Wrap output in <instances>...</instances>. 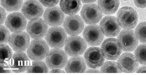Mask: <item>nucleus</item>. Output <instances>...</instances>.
<instances>
[{"label": "nucleus", "instance_id": "1", "mask_svg": "<svg viewBox=\"0 0 146 75\" xmlns=\"http://www.w3.org/2000/svg\"><path fill=\"white\" fill-rule=\"evenodd\" d=\"M117 17L120 26L125 29L135 28L138 22L139 17L137 12L130 7L121 8L118 12Z\"/></svg>", "mask_w": 146, "mask_h": 75}, {"label": "nucleus", "instance_id": "2", "mask_svg": "<svg viewBox=\"0 0 146 75\" xmlns=\"http://www.w3.org/2000/svg\"><path fill=\"white\" fill-rule=\"evenodd\" d=\"M49 52L48 45L41 39L32 40L27 49L29 58L33 60H41L44 59Z\"/></svg>", "mask_w": 146, "mask_h": 75}, {"label": "nucleus", "instance_id": "3", "mask_svg": "<svg viewBox=\"0 0 146 75\" xmlns=\"http://www.w3.org/2000/svg\"><path fill=\"white\" fill-rule=\"evenodd\" d=\"M47 43L53 48H62L65 45L67 40L65 31L59 27H54L50 28L45 36Z\"/></svg>", "mask_w": 146, "mask_h": 75}, {"label": "nucleus", "instance_id": "4", "mask_svg": "<svg viewBox=\"0 0 146 75\" xmlns=\"http://www.w3.org/2000/svg\"><path fill=\"white\" fill-rule=\"evenodd\" d=\"M87 44L82 37L78 36L69 37L65 44L66 53L70 56H78L86 51Z\"/></svg>", "mask_w": 146, "mask_h": 75}, {"label": "nucleus", "instance_id": "5", "mask_svg": "<svg viewBox=\"0 0 146 75\" xmlns=\"http://www.w3.org/2000/svg\"><path fill=\"white\" fill-rule=\"evenodd\" d=\"M68 57L63 50L54 48L51 50L46 56V64L50 69H61L67 63Z\"/></svg>", "mask_w": 146, "mask_h": 75}, {"label": "nucleus", "instance_id": "6", "mask_svg": "<svg viewBox=\"0 0 146 75\" xmlns=\"http://www.w3.org/2000/svg\"><path fill=\"white\" fill-rule=\"evenodd\" d=\"M102 50L108 60H117L122 52V49L118 40L114 38L105 40L102 45Z\"/></svg>", "mask_w": 146, "mask_h": 75}, {"label": "nucleus", "instance_id": "7", "mask_svg": "<svg viewBox=\"0 0 146 75\" xmlns=\"http://www.w3.org/2000/svg\"><path fill=\"white\" fill-rule=\"evenodd\" d=\"M30 43L29 35L27 33L23 31L12 34L8 42L11 48L17 52L26 51Z\"/></svg>", "mask_w": 146, "mask_h": 75}, {"label": "nucleus", "instance_id": "8", "mask_svg": "<svg viewBox=\"0 0 146 75\" xmlns=\"http://www.w3.org/2000/svg\"><path fill=\"white\" fill-rule=\"evenodd\" d=\"M84 58L88 66L94 69L101 67L105 61V56L102 50L96 47L88 48L84 53Z\"/></svg>", "mask_w": 146, "mask_h": 75}, {"label": "nucleus", "instance_id": "9", "mask_svg": "<svg viewBox=\"0 0 146 75\" xmlns=\"http://www.w3.org/2000/svg\"><path fill=\"white\" fill-rule=\"evenodd\" d=\"M47 23L42 19L38 18L30 21L27 24V31L31 38L42 39L47 32Z\"/></svg>", "mask_w": 146, "mask_h": 75}, {"label": "nucleus", "instance_id": "10", "mask_svg": "<svg viewBox=\"0 0 146 75\" xmlns=\"http://www.w3.org/2000/svg\"><path fill=\"white\" fill-rule=\"evenodd\" d=\"M81 15L83 20L88 24L98 23L103 16L102 12L100 8L93 4L84 6L81 11Z\"/></svg>", "mask_w": 146, "mask_h": 75}, {"label": "nucleus", "instance_id": "11", "mask_svg": "<svg viewBox=\"0 0 146 75\" xmlns=\"http://www.w3.org/2000/svg\"><path fill=\"white\" fill-rule=\"evenodd\" d=\"M122 49L124 51L131 52L134 50L139 43L138 40L133 30L125 29L121 31L118 37Z\"/></svg>", "mask_w": 146, "mask_h": 75}, {"label": "nucleus", "instance_id": "12", "mask_svg": "<svg viewBox=\"0 0 146 75\" xmlns=\"http://www.w3.org/2000/svg\"><path fill=\"white\" fill-rule=\"evenodd\" d=\"M27 24L26 18L21 13L14 12L9 14L6 19L5 24L9 31L14 33L23 31L26 28Z\"/></svg>", "mask_w": 146, "mask_h": 75}, {"label": "nucleus", "instance_id": "13", "mask_svg": "<svg viewBox=\"0 0 146 75\" xmlns=\"http://www.w3.org/2000/svg\"><path fill=\"white\" fill-rule=\"evenodd\" d=\"M83 35L85 41L92 46L100 45L104 38L103 33L98 25H92L86 27Z\"/></svg>", "mask_w": 146, "mask_h": 75}, {"label": "nucleus", "instance_id": "14", "mask_svg": "<svg viewBox=\"0 0 146 75\" xmlns=\"http://www.w3.org/2000/svg\"><path fill=\"white\" fill-rule=\"evenodd\" d=\"M29 58L28 55L23 52L14 53L9 62L12 71L21 73L27 71L30 64Z\"/></svg>", "mask_w": 146, "mask_h": 75}, {"label": "nucleus", "instance_id": "15", "mask_svg": "<svg viewBox=\"0 0 146 75\" xmlns=\"http://www.w3.org/2000/svg\"><path fill=\"white\" fill-rule=\"evenodd\" d=\"M43 11L42 5L37 0H28L23 4L21 9L24 16L30 20L39 18Z\"/></svg>", "mask_w": 146, "mask_h": 75}, {"label": "nucleus", "instance_id": "16", "mask_svg": "<svg viewBox=\"0 0 146 75\" xmlns=\"http://www.w3.org/2000/svg\"><path fill=\"white\" fill-rule=\"evenodd\" d=\"M118 66L122 72L131 73L136 71L139 66V62L135 56L131 53L123 54L118 60Z\"/></svg>", "mask_w": 146, "mask_h": 75}, {"label": "nucleus", "instance_id": "17", "mask_svg": "<svg viewBox=\"0 0 146 75\" xmlns=\"http://www.w3.org/2000/svg\"><path fill=\"white\" fill-rule=\"evenodd\" d=\"M100 26L103 34L108 37L117 36L121 29L116 18L112 16L104 17L100 22Z\"/></svg>", "mask_w": 146, "mask_h": 75}, {"label": "nucleus", "instance_id": "18", "mask_svg": "<svg viewBox=\"0 0 146 75\" xmlns=\"http://www.w3.org/2000/svg\"><path fill=\"white\" fill-rule=\"evenodd\" d=\"M84 27L83 21L79 16L72 15L67 17L64 23L65 31L68 35H76L80 34Z\"/></svg>", "mask_w": 146, "mask_h": 75}, {"label": "nucleus", "instance_id": "19", "mask_svg": "<svg viewBox=\"0 0 146 75\" xmlns=\"http://www.w3.org/2000/svg\"><path fill=\"white\" fill-rule=\"evenodd\" d=\"M63 12L58 7L48 8L45 11L44 18L46 23L50 25L56 27L60 26L65 19Z\"/></svg>", "mask_w": 146, "mask_h": 75}, {"label": "nucleus", "instance_id": "20", "mask_svg": "<svg viewBox=\"0 0 146 75\" xmlns=\"http://www.w3.org/2000/svg\"><path fill=\"white\" fill-rule=\"evenodd\" d=\"M86 69V62L82 57L79 56L70 58L67 62L65 67L67 73H84Z\"/></svg>", "mask_w": 146, "mask_h": 75}, {"label": "nucleus", "instance_id": "21", "mask_svg": "<svg viewBox=\"0 0 146 75\" xmlns=\"http://www.w3.org/2000/svg\"><path fill=\"white\" fill-rule=\"evenodd\" d=\"M60 6L64 13L72 15L77 13L79 11L82 4L80 0H61Z\"/></svg>", "mask_w": 146, "mask_h": 75}, {"label": "nucleus", "instance_id": "22", "mask_svg": "<svg viewBox=\"0 0 146 75\" xmlns=\"http://www.w3.org/2000/svg\"><path fill=\"white\" fill-rule=\"evenodd\" d=\"M99 7L103 13L107 15L114 14L119 5V0H98Z\"/></svg>", "mask_w": 146, "mask_h": 75}, {"label": "nucleus", "instance_id": "23", "mask_svg": "<svg viewBox=\"0 0 146 75\" xmlns=\"http://www.w3.org/2000/svg\"><path fill=\"white\" fill-rule=\"evenodd\" d=\"M28 73H48V69L44 62L41 60H34L30 64L27 70Z\"/></svg>", "mask_w": 146, "mask_h": 75}, {"label": "nucleus", "instance_id": "24", "mask_svg": "<svg viewBox=\"0 0 146 75\" xmlns=\"http://www.w3.org/2000/svg\"><path fill=\"white\" fill-rule=\"evenodd\" d=\"M23 3V0H1V4L3 8L10 12L19 10Z\"/></svg>", "mask_w": 146, "mask_h": 75}, {"label": "nucleus", "instance_id": "25", "mask_svg": "<svg viewBox=\"0 0 146 75\" xmlns=\"http://www.w3.org/2000/svg\"><path fill=\"white\" fill-rule=\"evenodd\" d=\"M13 51L6 44H1V63H7L13 56Z\"/></svg>", "mask_w": 146, "mask_h": 75}, {"label": "nucleus", "instance_id": "26", "mask_svg": "<svg viewBox=\"0 0 146 75\" xmlns=\"http://www.w3.org/2000/svg\"><path fill=\"white\" fill-rule=\"evenodd\" d=\"M102 73H121L117 63L115 62L108 61L103 65L101 69Z\"/></svg>", "mask_w": 146, "mask_h": 75}, {"label": "nucleus", "instance_id": "27", "mask_svg": "<svg viewBox=\"0 0 146 75\" xmlns=\"http://www.w3.org/2000/svg\"><path fill=\"white\" fill-rule=\"evenodd\" d=\"M135 35L141 43H146V22L140 23L137 27L135 31Z\"/></svg>", "mask_w": 146, "mask_h": 75}, {"label": "nucleus", "instance_id": "28", "mask_svg": "<svg viewBox=\"0 0 146 75\" xmlns=\"http://www.w3.org/2000/svg\"><path fill=\"white\" fill-rule=\"evenodd\" d=\"M135 55L139 63L142 65H146V44H141L136 49Z\"/></svg>", "mask_w": 146, "mask_h": 75}, {"label": "nucleus", "instance_id": "29", "mask_svg": "<svg viewBox=\"0 0 146 75\" xmlns=\"http://www.w3.org/2000/svg\"><path fill=\"white\" fill-rule=\"evenodd\" d=\"M4 26H1V44H7L9 42L10 33Z\"/></svg>", "mask_w": 146, "mask_h": 75}, {"label": "nucleus", "instance_id": "30", "mask_svg": "<svg viewBox=\"0 0 146 75\" xmlns=\"http://www.w3.org/2000/svg\"><path fill=\"white\" fill-rule=\"evenodd\" d=\"M40 3L46 7H53L58 4L59 0H39Z\"/></svg>", "mask_w": 146, "mask_h": 75}, {"label": "nucleus", "instance_id": "31", "mask_svg": "<svg viewBox=\"0 0 146 75\" xmlns=\"http://www.w3.org/2000/svg\"><path fill=\"white\" fill-rule=\"evenodd\" d=\"M1 68L0 72L1 73H11L12 71L9 66L7 63H1Z\"/></svg>", "mask_w": 146, "mask_h": 75}, {"label": "nucleus", "instance_id": "32", "mask_svg": "<svg viewBox=\"0 0 146 75\" xmlns=\"http://www.w3.org/2000/svg\"><path fill=\"white\" fill-rule=\"evenodd\" d=\"M134 2L138 7L143 8L146 7V0H134Z\"/></svg>", "mask_w": 146, "mask_h": 75}, {"label": "nucleus", "instance_id": "33", "mask_svg": "<svg viewBox=\"0 0 146 75\" xmlns=\"http://www.w3.org/2000/svg\"><path fill=\"white\" fill-rule=\"evenodd\" d=\"M6 14L5 10L1 8V24L3 25L6 20Z\"/></svg>", "mask_w": 146, "mask_h": 75}, {"label": "nucleus", "instance_id": "34", "mask_svg": "<svg viewBox=\"0 0 146 75\" xmlns=\"http://www.w3.org/2000/svg\"><path fill=\"white\" fill-rule=\"evenodd\" d=\"M136 73H146V66H142L140 67L136 71Z\"/></svg>", "mask_w": 146, "mask_h": 75}, {"label": "nucleus", "instance_id": "35", "mask_svg": "<svg viewBox=\"0 0 146 75\" xmlns=\"http://www.w3.org/2000/svg\"><path fill=\"white\" fill-rule=\"evenodd\" d=\"M50 72L63 73H65V72L62 70H60L59 69L56 68L53 69Z\"/></svg>", "mask_w": 146, "mask_h": 75}, {"label": "nucleus", "instance_id": "36", "mask_svg": "<svg viewBox=\"0 0 146 75\" xmlns=\"http://www.w3.org/2000/svg\"><path fill=\"white\" fill-rule=\"evenodd\" d=\"M96 0H81L82 1L85 3H94Z\"/></svg>", "mask_w": 146, "mask_h": 75}, {"label": "nucleus", "instance_id": "37", "mask_svg": "<svg viewBox=\"0 0 146 75\" xmlns=\"http://www.w3.org/2000/svg\"><path fill=\"white\" fill-rule=\"evenodd\" d=\"M86 73H100L101 72L98 70L95 69H90L86 72Z\"/></svg>", "mask_w": 146, "mask_h": 75}, {"label": "nucleus", "instance_id": "38", "mask_svg": "<svg viewBox=\"0 0 146 75\" xmlns=\"http://www.w3.org/2000/svg\"><path fill=\"white\" fill-rule=\"evenodd\" d=\"M124 1H129V0H124Z\"/></svg>", "mask_w": 146, "mask_h": 75}]
</instances>
